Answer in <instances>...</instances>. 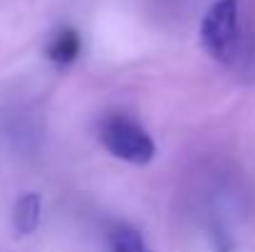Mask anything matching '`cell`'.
I'll use <instances>...</instances> for the list:
<instances>
[{"label": "cell", "instance_id": "1", "mask_svg": "<svg viewBox=\"0 0 255 252\" xmlns=\"http://www.w3.org/2000/svg\"><path fill=\"white\" fill-rule=\"evenodd\" d=\"M99 139L114 159H122L134 166H146L156 156L151 136L139 124L124 116H109L99 129Z\"/></svg>", "mask_w": 255, "mask_h": 252}, {"label": "cell", "instance_id": "2", "mask_svg": "<svg viewBox=\"0 0 255 252\" xmlns=\"http://www.w3.org/2000/svg\"><path fill=\"white\" fill-rule=\"evenodd\" d=\"M201 45L203 50L218 60L231 62L238 45V2L236 0H218L211 5L201 22Z\"/></svg>", "mask_w": 255, "mask_h": 252}, {"label": "cell", "instance_id": "3", "mask_svg": "<svg viewBox=\"0 0 255 252\" xmlns=\"http://www.w3.org/2000/svg\"><path fill=\"white\" fill-rule=\"evenodd\" d=\"M40 213H42V203L37 193H25L12 210V225L17 235H32L40 225Z\"/></svg>", "mask_w": 255, "mask_h": 252}, {"label": "cell", "instance_id": "4", "mask_svg": "<svg viewBox=\"0 0 255 252\" xmlns=\"http://www.w3.org/2000/svg\"><path fill=\"white\" fill-rule=\"evenodd\" d=\"M80 50H82V40L77 35V30L72 27H65L60 30L52 42L47 45V57L55 62V65H70L80 57Z\"/></svg>", "mask_w": 255, "mask_h": 252}, {"label": "cell", "instance_id": "5", "mask_svg": "<svg viewBox=\"0 0 255 252\" xmlns=\"http://www.w3.org/2000/svg\"><path fill=\"white\" fill-rule=\"evenodd\" d=\"M109 243H112V252H149L144 238L134 228H127V225L117 228L112 233Z\"/></svg>", "mask_w": 255, "mask_h": 252}]
</instances>
